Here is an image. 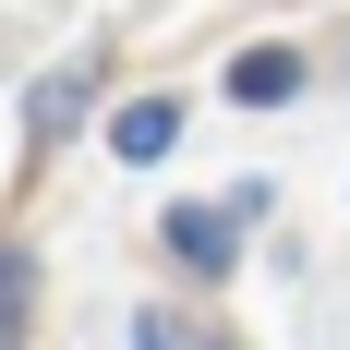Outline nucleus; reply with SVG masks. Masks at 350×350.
<instances>
[{
  "label": "nucleus",
  "mask_w": 350,
  "mask_h": 350,
  "mask_svg": "<svg viewBox=\"0 0 350 350\" xmlns=\"http://www.w3.org/2000/svg\"><path fill=\"white\" fill-rule=\"evenodd\" d=\"M242 230H254V193H230V206H170V254L181 266H230V254H242Z\"/></svg>",
  "instance_id": "f257e3e1"
},
{
  "label": "nucleus",
  "mask_w": 350,
  "mask_h": 350,
  "mask_svg": "<svg viewBox=\"0 0 350 350\" xmlns=\"http://www.w3.org/2000/svg\"><path fill=\"white\" fill-rule=\"evenodd\" d=\"M290 85H302V49H242V61H230V97L242 109H278Z\"/></svg>",
  "instance_id": "7ed1b4c3"
},
{
  "label": "nucleus",
  "mask_w": 350,
  "mask_h": 350,
  "mask_svg": "<svg viewBox=\"0 0 350 350\" xmlns=\"http://www.w3.org/2000/svg\"><path fill=\"white\" fill-rule=\"evenodd\" d=\"M133 350H242V338H230L206 302H145V314H133Z\"/></svg>",
  "instance_id": "f03ea898"
},
{
  "label": "nucleus",
  "mask_w": 350,
  "mask_h": 350,
  "mask_svg": "<svg viewBox=\"0 0 350 350\" xmlns=\"http://www.w3.org/2000/svg\"><path fill=\"white\" fill-rule=\"evenodd\" d=\"M109 145H121V157H170V145H181V109L170 97H133L121 121H109Z\"/></svg>",
  "instance_id": "20e7f679"
},
{
  "label": "nucleus",
  "mask_w": 350,
  "mask_h": 350,
  "mask_svg": "<svg viewBox=\"0 0 350 350\" xmlns=\"http://www.w3.org/2000/svg\"><path fill=\"white\" fill-rule=\"evenodd\" d=\"M12 326H25V254H0V350H12Z\"/></svg>",
  "instance_id": "39448f33"
}]
</instances>
